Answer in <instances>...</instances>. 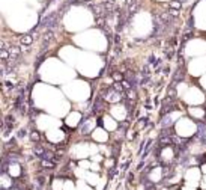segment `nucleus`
Wrapping results in <instances>:
<instances>
[{
    "label": "nucleus",
    "instance_id": "nucleus-2",
    "mask_svg": "<svg viewBox=\"0 0 206 190\" xmlns=\"http://www.w3.org/2000/svg\"><path fill=\"white\" fill-rule=\"evenodd\" d=\"M33 42V38H32V35H24V36H21V44L23 45H26V47H30V44Z\"/></svg>",
    "mask_w": 206,
    "mask_h": 190
},
{
    "label": "nucleus",
    "instance_id": "nucleus-3",
    "mask_svg": "<svg viewBox=\"0 0 206 190\" xmlns=\"http://www.w3.org/2000/svg\"><path fill=\"white\" fill-rule=\"evenodd\" d=\"M20 51H21V48L17 47V45H11V47H9V53H11V56H14V57H20Z\"/></svg>",
    "mask_w": 206,
    "mask_h": 190
},
{
    "label": "nucleus",
    "instance_id": "nucleus-1",
    "mask_svg": "<svg viewBox=\"0 0 206 190\" xmlns=\"http://www.w3.org/2000/svg\"><path fill=\"white\" fill-rule=\"evenodd\" d=\"M127 5H128V11H130V14H133V12H136L137 9H139V0H127Z\"/></svg>",
    "mask_w": 206,
    "mask_h": 190
},
{
    "label": "nucleus",
    "instance_id": "nucleus-13",
    "mask_svg": "<svg viewBox=\"0 0 206 190\" xmlns=\"http://www.w3.org/2000/svg\"><path fill=\"white\" fill-rule=\"evenodd\" d=\"M23 136H26V130H20L18 131V137H23Z\"/></svg>",
    "mask_w": 206,
    "mask_h": 190
},
{
    "label": "nucleus",
    "instance_id": "nucleus-12",
    "mask_svg": "<svg viewBox=\"0 0 206 190\" xmlns=\"http://www.w3.org/2000/svg\"><path fill=\"white\" fill-rule=\"evenodd\" d=\"M115 80H116V81L122 80V74H115Z\"/></svg>",
    "mask_w": 206,
    "mask_h": 190
},
{
    "label": "nucleus",
    "instance_id": "nucleus-10",
    "mask_svg": "<svg viewBox=\"0 0 206 190\" xmlns=\"http://www.w3.org/2000/svg\"><path fill=\"white\" fill-rule=\"evenodd\" d=\"M191 36H193V33H191V32H185V33H184V36H182V41L185 42V41H188Z\"/></svg>",
    "mask_w": 206,
    "mask_h": 190
},
{
    "label": "nucleus",
    "instance_id": "nucleus-9",
    "mask_svg": "<svg viewBox=\"0 0 206 190\" xmlns=\"http://www.w3.org/2000/svg\"><path fill=\"white\" fill-rule=\"evenodd\" d=\"M167 11H169V14H170L173 18H175V17H178V15L181 14V11H178V9H172V8H169Z\"/></svg>",
    "mask_w": 206,
    "mask_h": 190
},
{
    "label": "nucleus",
    "instance_id": "nucleus-5",
    "mask_svg": "<svg viewBox=\"0 0 206 190\" xmlns=\"http://www.w3.org/2000/svg\"><path fill=\"white\" fill-rule=\"evenodd\" d=\"M169 8H172V9H181L182 8V3L181 2H176V0H172V2L169 3Z\"/></svg>",
    "mask_w": 206,
    "mask_h": 190
},
{
    "label": "nucleus",
    "instance_id": "nucleus-6",
    "mask_svg": "<svg viewBox=\"0 0 206 190\" xmlns=\"http://www.w3.org/2000/svg\"><path fill=\"white\" fill-rule=\"evenodd\" d=\"M41 164L44 167H48V169H53L54 167V161L53 160H41Z\"/></svg>",
    "mask_w": 206,
    "mask_h": 190
},
{
    "label": "nucleus",
    "instance_id": "nucleus-7",
    "mask_svg": "<svg viewBox=\"0 0 206 190\" xmlns=\"http://www.w3.org/2000/svg\"><path fill=\"white\" fill-rule=\"evenodd\" d=\"M51 38H53V30H51V29H48V30L45 32V35H44V42L50 41Z\"/></svg>",
    "mask_w": 206,
    "mask_h": 190
},
{
    "label": "nucleus",
    "instance_id": "nucleus-11",
    "mask_svg": "<svg viewBox=\"0 0 206 190\" xmlns=\"http://www.w3.org/2000/svg\"><path fill=\"white\" fill-rule=\"evenodd\" d=\"M30 137H32V140H33V142H38V140H39V134H38L36 131H32Z\"/></svg>",
    "mask_w": 206,
    "mask_h": 190
},
{
    "label": "nucleus",
    "instance_id": "nucleus-4",
    "mask_svg": "<svg viewBox=\"0 0 206 190\" xmlns=\"http://www.w3.org/2000/svg\"><path fill=\"white\" fill-rule=\"evenodd\" d=\"M33 151H35V154H36L38 157H41V158H42V157H44V154L47 152V151H45L41 145H35V149H33Z\"/></svg>",
    "mask_w": 206,
    "mask_h": 190
},
{
    "label": "nucleus",
    "instance_id": "nucleus-8",
    "mask_svg": "<svg viewBox=\"0 0 206 190\" xmlns=\"http://www.w3.org/2000/svg\"><path fill=\"white\" fill-rule=\"evenodd\" d=\"M182 77H184V72H182L181 69H178V71H176V74H175V78H173V84H175V83H176L179 78L182 80Z\"/></svg>",
    "mask_w": 206,
    "mask_h": 190
}]
</instances>
